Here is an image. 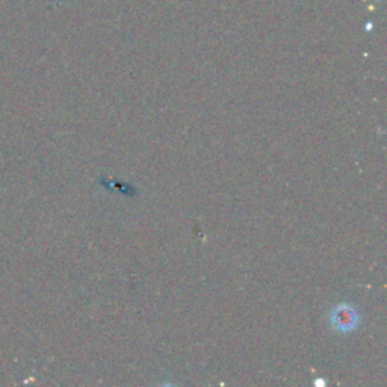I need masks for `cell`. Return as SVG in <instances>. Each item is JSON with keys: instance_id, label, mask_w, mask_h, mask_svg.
I'll use <instances>...</instances> for the list:
<instances>
[{"instance_id": "cell-1", "label": "cell", "mask_w": 387, "mask_h": 387, "mask_svg": "<svg viewBox=\"0 0 387 387\" xmlns=\"http://www.w3.org/2000/svg\"><path fill=\"white\" fill-rule=\"evenodd\" d=\"M332 325L341 332H350L359 324V314L348 304H339L330 314Z\"/></svg>"}]
</instances>
